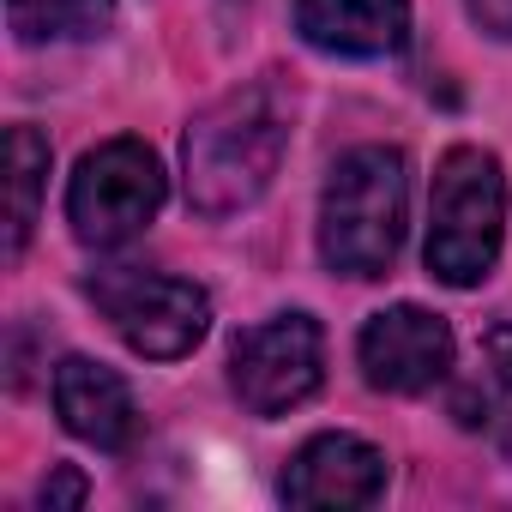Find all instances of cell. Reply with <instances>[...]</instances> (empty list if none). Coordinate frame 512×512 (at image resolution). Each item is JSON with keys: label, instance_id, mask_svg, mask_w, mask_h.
I'll return each instance as SVG.
<instances>
[{"label": "cell", "instance_id": "1", "mask_svg": "<svg viewBox=\"0 0 512 512\" xmlns=\"http://www.w3.org/2000/svg\"><path fill=\"white\" fill-rule=\"evenodd\" d=\"M290 121H296V91L284 73H260L217 103H205L187 121L181 139V175H187V205L199 217H235L260 199L290 151Z\"/></svg>", "mask_w": 512, "mask_h": 512}, {"label": "cell", "instance_id": "2", "mask_svg": "<svg viewBox=\"0 0 512 512\" xmlns=\"http://www.w3.org/2000/svg\"><path fill=\"white\" fill-rule=\"evenodd\" d=\"M410 223V163L398 145H356L320 193V260L338 278H386Z\"/></svg>", "mask_w": 512, "mask_h": 512}, {"label": "cell", "instance_id": "3", "mask_svg": "<svg viewBox=\"0 0 512 512\" xmlns=\"http://www.w3.org/2000/svg\"><path fill=\"white\" fill-rule=\"evenodd\" d=\"M506 241V175L482 145H452L428 193V272L446 290H476Z\"/></svg>", "mask_w": 512, "mask_h": 512}, {"label": "cell", "instance_id": "4", "mask_svg": "<svg viewBox=\"0 0 512 512\" xmlns=\"http://www.w3.org/2000/svg\"><path fill=\"white\" fill-rule=\"evenodd\" d=\"M85 296L121 332V344L145 362H181L211 332V296L187 278H169V272L109 266V272L85 278Z\"/></svg>", "mask_w": 512, "mask_h": 512}, {"label": "cell", "instance_id": "5", "mask_svg": "<svg viewBox=\"0 0 512 512\" xmlns=\"http://www.w3.org/2000/svg\"><path fill=\"white\" fill-rule=\"evenodd\" d=\"M157 211H163V163L145 139H109V145L85 151V163L67 187V223L85 247H97V253L127 247L133 235L151 229Z\"/></svg>", "mask_w": 512, "mask_h": 512}, {"label": "cell", "instance_id": "6", "mask_svg": "<svg viewBox=\"0 0 512 512\" xmlns=\"http://www.w3.org/2000/svg\"><path fill=\"white\" fill-rule=\"evenodd\" d=\"M326 380V332L314 314H278L247 326L229 350V392L253 416H290Z\"/></svg>", "mask_w": 512, "mask_h": 512}, {"label": "cell", "instance_id": "7", "mask_svg": "<svg viewBox=\"0 0 512 512\" xmlns=\"http://www.w3.org/2000/svg\"><path fill=\"white\" fill-rule=\"evenodd\" d=\"M452 326L416 302H398L386 314H374L356 338V362L368 374L374 392H392V398H416L428 386H440L452 374Z\"/></svg>", "mask_w": 512, "mask_h": 512}, {"label": "cell", "instance_id": "8", "mask_svg": "<svg viewBox=\"0 0 512 512\" xmlns=\"http://www.w3.org/2000/svg\"><path fill=\"white\" fill-rule=\"evenodd\" d=\"M278 494L308 512H350L386 494V452L362 434H314L278 476Z\"/></svg>", "mask_w": 512, "mask_h": 512}, {"label": "cell", "instance_id": "9", "mask_svg": "<svg viewBox=\"0 0 512 512\" xmlns=\"http://www.w3.org/2000/svg\"><path fill=\"white\" fill-rule=\"evenodd\" d=\"M55 410H61V428L97 452H127L139 440L133 386L91 356H67L55 368Z\"/></svg>", "mask_w": 512, "mask_h": 512}, {"label": "cell", "instance_id": "10", "mask_svg": "<svg viewBox=\"0 0 512 512\" xmlns=\"http://www.w3.org/2000/svg\"><path fill=\"white\" fill-rule=\"evenodd\" d=\"M296 31L320 55L380 61L410 37V0H296Z\"/></svg>", "mask_w": 512, "mask_h": 512}, {"label": "cell", "instance_id": "11", "mask_svg": "<svg viewBox=\"0 0 512 512\" xmlns=\"http://www.w3.org/2000/svg\"><path fill=\"white\" fill-rule=\"evenodd\" d=\"M7 175H13V211H7V260H25V241L37 229L43 211V181H49V139L37 127H13L7 133Z\"/></svg>", "mask_w": 512, "mask_h": 512}, {"label": "cell", "instance_id": "12", "mask_svg": "<svg viewBox=\"0 0 512 512\" xmlns=\"http://www.w3.org/2000/svg\"><path fill=\"white\" fill-rule=\"evenodd\" d=\"M7 19L19 43H73L109 31L115 0H7Z\"/></svg>", "mask_w": 512, "mask_h": 512}, {"label": "cell", "instance_id": "13", "mask_svg": "<svg viewBox=\"0 0 512 512\" xmlns=\"http://www.w3.org/2000/svg\"><path fill=\"white\" fill-rule=\"evenodd\" d=\"M464 13H470L488 37L512 43V0H464Z\"/></svg>", "mask_w": 512, "mask_h": 512}, {"label": "cell", "instance_id": "14", "mask_svg": "<svg viewBox=\"0 0 512 512\" xmlns=\"http://www.w3.org/2000/svg\"><path fill=\"white\" fill-rule=\"evenodd\" d=\"M85 500V476L73 470V464H61L49 482H43V506H79Z\"/></svg>", "mask_w": 512, "mask_h": 512}, {"label": "cell", "instance_id": "15", "mask_svg": "<svg viewBox=\"0 0 512 512\" xmlns=\"http://www.w3.org/2000/svg\"><path fill=\"white\" fill-rule=\"evenodd\" d=\"M482 350H488V368L500 374V386H512V320L494 326V332L482 338Z\"/></svg>", "mask_w": 512, "mask_h": 512}]
</instances>
